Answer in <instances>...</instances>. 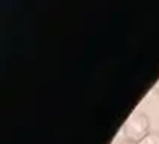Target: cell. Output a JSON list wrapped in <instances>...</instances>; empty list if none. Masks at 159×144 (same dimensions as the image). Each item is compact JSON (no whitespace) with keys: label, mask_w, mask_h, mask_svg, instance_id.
I'll return each instance as SVG.
<instances>
[{"label":"cell","mask_w":159,"mask_h":144,"mask_svg":"<svg viewBox=\"0 0 159 144\" xmlns=\"http://www.w3.org/2000/svg\"><path fill=\"white\" fill-rule=\"evenodd\" d=\"M149 128H150V123H149V119H147L146 114H143V113H132L129 116V119L125 122L123 132L128 137L129 141L138 143L147 134H150Z\"/></svg>","instance_id":"6da1fadb"},{"label":"cell","mask_w":159,"mask_h":144,"mask_svg":"<svg viewBox=\"0 0 159 144\" xmlns=\"http://www.w3.org/2000/svg\"><path fill=\"white\" fill-rule=\"evenodd\" d=\"M117 144H137V143H134V141H129V140H126V141H120V143H117Z\"/></svg>","instance_id":"3957f363"},{"label":"cell","mask_w":159,"mask_h":144,"mask_svg":"<svg viewBox=\"0 0 159 144\" xmlns=\"http://www.w3.org/2000/svg\"><path fill=\"white\" fill-rule=\"evenodd\" d=\"M137 144H159V135L155 134V132H150L147 134L143 140H140Z\"/></svg>","instance_id":"7a4b0ae2"},{"label":"cell","mask_w":159,"mask_h":144,"mask_svg":"<svg viewBox=\"0 0 159 144\" xmlns=\"http://www.w3.org/2000/svg\"><path fill=\"white\" fill-rule=\"evenodd\" d=\"M155 92H156V93L159 95V80L156 81V84H155Z\"/></svg>","instance_id":"277c9868"}]
</instances>
